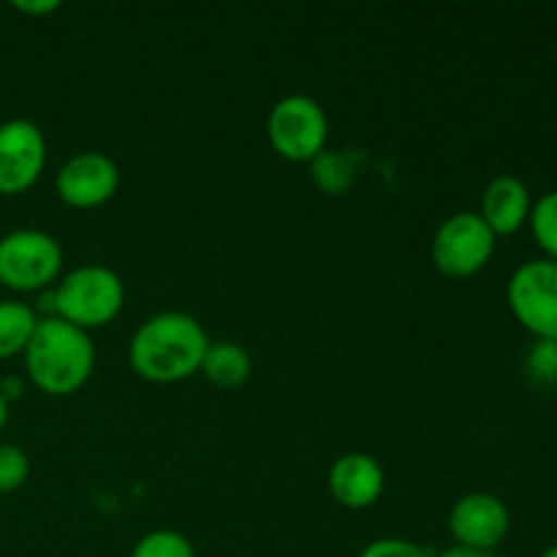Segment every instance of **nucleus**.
Returning <instances> with one entry per match:
<instances>
[{
	"instance_id": "1",
	"label": "nucleus",
	"mask_w": 557,
	"mask_h": 557,
	"mask_svg": "<svg viewBox=\"0 0 557 557\" xmlns=\"http://www.w3.org/2000/svg\"><path fill=\"white\" fill-rule=\"evenodd\" d=\"M210 335L199 319L180 310H163L136 326L128 362L150 384H177L201 370Z\"/></svg>"
},
{
	"instance_id": "2",
	"label": "nucleus",
	"mask_w": 557,
	"mask_h": 557,
	"mask_svg": "<svg viewBox=\"0 0 557 557\" xmlns=\"http://www.w3.org/2000/svg\"><path fill=\"white\" fill-rule=\"evenodd\" d=\"M22 357L30 384L49 397L76 395L96 370V346L90 332L58 315L38 321Z\"/></svg>"
},
{
	"instance_id": "3",
	"label": "nucleus",
	"mask_w": 557,
	"mask_h": 557,
	"mask_svg": "<svg viewBox=\"0 0 557 557\" xmlns=\"http://www.w3.org/2000/svg\"><path fill=\"white\" fill-rule=\"evenodd\" d=\"M52 315L90 332L112 324L125 305V283L114 270L103 264H82L54 283Z\"/></svg>"
},
{
	"instance_id": "4",
	"label": "nucleus",
	"mask_w": 557,
	"mask_h": 557,
	"mask_svg": "<svg viewBox=\"0 0 557 557\" xmlns=\"http://www.w3.org/2000/svg\"><path fill=\"white\" fill-rule=\"evenodd\" d=\"M63 248L41 228H16L0 237V286L16 294L44 292L63 272Z\"/></svg>"
},
{
	"instance_id": "5",
	"label": "nucleus",
	"mask_w": 557,
	"mask_h": 557,
	"mask_svg": "<svg viewBox=\"0 0 557 557\" xmlns=\"http://www.w3.org/2000/svg\"><path fill=\"white\" fill-rule=\"evenodd\" d=\"M267 139L286 161L310 163L326 150L330 117L315 98L294 92L272 103L267 114Z\"/></svg>"
},
{
	"instance_id": "6",
	"label": "nucleus",
	"mask_w": 557,
	"mask_h": 557,
	"mask_svg": "<svg viewBox=\"0 0 557 557\" xmlns=\"http://www.w3.org/2000/svg\"><path fill=\"white\" fill-rule=\"evenodd\" d=\"M495 237L479 212L462 210L446 218L433 234L430 256L441 275L446 277H473L490 264L495 253Z\"/></svg>"
},
{
	"instance_id": "7",
	"label": "nucleus",
	"mask_w": 557,
	"mask_h": 557,
	"mask_svg": "<svg viewBox=\"0 0 557 557\" xmlns=\"http://www.w3.org/2000/svg\"><path fill=\"white\" fill-rule=\"evenodd\" d=\"M506 305L536 341H557V261H522L506 283Z\"/></svg>"
},
{
	"instance_id": "8",
	"label": "nucleus",
	"mask_w": 557,
	"mask_h": 557,
	"mask_svg": "<svg viewBox=\"0 0 557 557\" xmlns=\"http://www.w3.org/2000/svg\"><path fill=\"white\" fill-rule=\"evenodd\" d=\"M47 166V139L33 120L0 123V194L20 196L38 183Z\"/></svg>"
},
{
	"instance_id": "9",
	"label": "nucleus",
	"mask_w": 557,
	"mask_h": 557,
	"mask_svg": "<svg viewBox=\"0 0 557 557\" xmlns=\"http://www.w3.org/2000/svg\"><path fill=\"white\" fill-rule=\"evenodd\" d=\"M120 188V166L101 150L71 156L54 177V190L63 205L74 210H96L114 199Z\"/></svg>"
},
{
	"instance_id": "10",
	"label": "nucleus",
	"mask_w": 557,
	"mask_h": 557,
	"mask_svg": "<svg viewBox=\"0 0 557 557\" xmlns=\"http://www.w3.org/2000/svg\"><path fill=\"white\" fill-rule=\"evenodd\" d=\"M511 531V511L498 495L468 493L451 506L449 533L455 544L487 553L498 547Z\"/></svg>"
},
{
	"instance_id": "11",
	"label": "nucleus",
	"mask_w": 557,
	"mask_h": 557,
	"mask_svg": "<svg viewBox=\"0 0 557 557\" xmlns=\"http://www.w3.org/2000/svg\"><path fill=\"white\" fill-rule=\"evenodd\" d=\"M330 493L343 509H370L384 495L386 473L381 462L368 451H348L330 468Z\"/></svg>"
},
{
	"instance_id": "12",
	"label": "nucleus",
	"mask_w": 557,
	"mask_h": 557,
	"mask_svg": "<svg viewBox=\"0 0 557 557\" xmlns=\"http://www.w3.org/2000/svg\"><path fill=\"white\" fill-rule=\"evenodd\" d=\"M531 210L533 199L528 185L515 174H500V177L490 180L487 188H484L479 215L495 237H511L522 226H528Z\"/></svg>"
},
{
	"instance_id": "13",
	"label": "nucleus",
	"mask_w": 557,
	"mask_h": 557,
	"mask_svg": "<svg viewBox=\"0 0 557 557\" xmlns=\"http://www.w3.org/2000/svg\"><path fill=\"white\" fill-rule=\"evenodd\" d=\"M199 373L218 389H239L253 373V359L239 343L218 341L207 348Z\"/></svg>"
},
{
	"instance_id": "14",
	"label": "nucleus",
	"mask_w": 557,
	"mask_h": 557,
	"mask_svg": "<svg viewBox=\"0 0 557 557\" xmlns=\"http://www.w3.org/2000/svg\"><path fill=\"white\" fill-rule=\"evenodd\" d=\"M38 315L20 299H0V359L22 357L38 326Z\"/></svg>"
},
{
	"instance_id": "15",
	"label": "nucleus",
	"mask_w": 557,
	"mask_h": 557,
	"mask_svg": "<svg viewBox=\"0 0 557 557\" xmlns=\"http://www.w3.org/2000/svg\"><path fill=\"white\" fill-rule=\"evenodd\" d=\"M310 177H313L315 188L324 190L330 196H341L351 188L357 169H354L351 156L341 150H324L310 161Z\"/></svg>"
},
{
	"instance_id": "16",
	"label": "nucleus",
	"mask_w": 557,
	"mask_h": 557,
	"mask_svg": "<svg viewBox=\"0 0 557 557\" xmlns=\"http://www.w3.org/2000/svg\"><path fill=\"white\" fill-rule=\"evenodd\" d=\"M528 226H531L544 259L557 261V190H549V194L539 196V201H533Z\"/></svg>"
},
{
	"instance_id": "17",
	"label": "nucleus",
	"mask_w": 557,
	"mask_h": 557,
	"mask_svg": "<svg viewBox=\"0 0 557 557\" xmlns=\"http://www.w3.org/2000/svg\"><path fill=\"white\" fill-rule=\"evenodd\" d=\"M128 557H196V547L185 533L158 528L134 544Z\"/></svg>"
},
{
	"instance_id": "18",
	"label": "nucleus",
	"mask_w": 557,
	"mask_h": 557,
	"mask_svg": "<svg viewBox=\"0 0 557 557\" xmlns=\"http://www.w3.org/2000/svg\"><path fill=\"white\" fill-rule=\"evenodd\" d=\"M30 476V460L16 444H0V495L16 493Z\"/></svg>"
},
{
	"instance_id": "19",
	"label": "nucleus",
	"mask_w": 557,
	"mask_h": 557,
	"mask_svg": "<svg viewBox=\"0 0 557 557\" xmlns=\"http://www.w3.org/2000/svg\"><path fill=\"white\" fill-rule=\"evenodd\" d=\"M525 373L533 384H557V341H536L525 357Z\"/></svg>"
},
{
	"instance_id": "20",
	"label": "nucleus",
	"mask_w": 557,
	"mask_h": 557,
	"mask_svg": "<svg viewBox=\"0 0 557 557\" xmlns=\"http://www.w3.org/2000/svg\"><path fill=\"white\" fill-rule=\"evenodd\" d=\"M359 557H433L422 544L408 539H375L359 553Z\"/></svg>"
},
{
	"instance_id": "21",
	"label": "nucleus",
	"mask_w": 557,
	"mask_h": 557,
	"mask_svg": "<svg viewBox=\"0 0 557 557\" xmlns=\"http://www.w3.org/2000/svg\"><path fill=\"white\" fill-rule=\"evenodd\" d=\"M16 11H22V14H33V16H47L52 14V11L60 9L58 0H16L14 3Z\"/></svg>"
},
{
	"instance_id": "22",
	"label": "nucleus",
	"mask_w": 557,
	"mask_h": 557,
	"mask_svg": "<svg viewBox=\"0 0 557 557\" xmlns=\"http://www.w3.org/2000/svg\"><path fill=\"white\" fill-rule=\"evenodd\" d=\"M433 557H490V555L479 553V549H471V547H462V544H451V547L441 549V553Z\"/></svg>"
},
{
	"instance_id": "23",
	"label": "nucleus",
	"mask_w": 557,
	"mask_h": 557,
	"mask_svg": "<svg viewBox=\"0 0 557 557\" xmlns=\"http://www.w3.org/2000/svg\"><path fill=\"white\" fill-rule=\"evenodd\" d=\"M9 424V400L3 397V392H0V430Z\"/></svg>"
},
{
	"instance_id": "24",
	"label": "nucleus",
	"mask_w": 557,
	"mask_h": 557,
	"mask_svg": "<svg viewBox=\"0 0 557 557\" xmlns=\"http://www.w3.org/2000/svg\"><path fill=\"white\" fill-rule=\"evenodd\" d=\"M539 557H557V544H553V547H547V549H544V553L539 555Z\"/></svg>"
}]
</instances>
